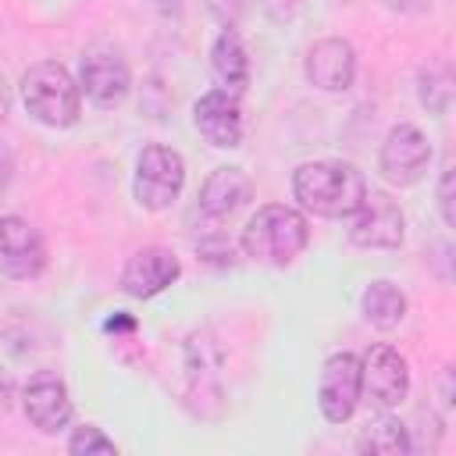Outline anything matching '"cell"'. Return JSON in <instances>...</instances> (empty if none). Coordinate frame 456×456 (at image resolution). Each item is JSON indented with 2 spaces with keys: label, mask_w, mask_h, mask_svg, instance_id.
<instances>
[{
  "label": "cell",
  "mask_w": 456,
  "mask_h": 456,
  "mask_svg": "<svg viewBox=\"0 0 456 456\" xmlns=\"http://www.w3.org/2000/svg\"><path fill=\"white\" fill-rule=\"evenodd\" d=\"M292 196L317 217H349L367 196V178L346 160H306L292 171Z\"/></svg>",
  "instance_id": "obj_1"
},
{
  "label": "cell",
  "mask_w": 456,
  "mask_h": 456,
  "mask_svg": "<svg viewBox=\"0 0 456 456\" xmlns=\"http://www.w3.org/2000/svg\"><path fill=\"white\" fill-rule=\"evenodd\" d=\"M310 242V224L296 207L264 203L242 228V253L267 267L292 264Z\"/></svg>",
  "instance_id": "obj_2"
},
{
  "label": "cell",
  "mask_w": 456,
  "mask_h": 456,
  "mask_svg": "<svg viewBox=\"0 0 456 456\" xmlns=\"http://www.w3.org/2000/svg\"><path fill=\"white\" fill-rule=\"evenodd\" d=\"M21 103L39 125L68 128L82 114V89L64 64L39 61L21 75Z\"/></svg>",
  "instance_id": "obj_3"
},
{
  "label": "cell",
  "mask_w": 456,
  "mask_h": 456,
  "mask_svg": "<svg viewBox=\"0 0 456 456\" xmlns=\"http://www.w3.org/2000/svg\"><path fill=\"white\" fill-rule=\"evenodd\" d=\"M185 185V160L178 150L164 146V142H150L142 146L139 160H135V200L146 210H167L178 192Z\"/></svg>",
  "instance_id": "obj_4"
},
{
  "label": "cell",
  "mask_w": 456,
  "mask_h": 456,
  "mask_svg": "<svg viewBox=\"0 0 456 456\" xmlns=\"http://www.w3.org/2000/svg\"><path fill=\"white\" fill-rule=\"evenodd\" d=\"M349 217H353L349 239L360 249H395L403 242V235H406L403 210L388 192H370L367 189L363 203Z\"/></svg>",
  "instance_id": "obj_5"
},
{
  "label": "cell",
  "mask_w": 456,
  "mask_h": 456,
  "mask_svg": "<svg viewBox=\"0 0 456 456\" xmlns=\"http://www.w3.org/2000/svg\"><path fill=\"white\" fill-rule=\"evenodd\" d=\"M410 392V367L399 349L392 346H370L360 360V395H367L374 406L392 410Z\"/></svg>",
  "instance_id": "obj_6"
},
{
  "label": "cell",
  "mask_w": 456,
  "mask_h": 456,
  "mask_svg": "<svg viewBox=\"0 0 456 456\" xmlns=\"http://www.w3.org/2000/svg\"><path fill=\"white\" fill-rule=\"evenodd\" d=\"M317 406L324 420L346 424L360 406V356L353 353H331L321 367L317 381Z\"/></svg>",
  "instance_id": "obj_7"
},
{
  "label": "cell",
  "mask_w": 456,
  "mask_h": 456,
  "mask_svg": "<svg viewBox=\"0 0 456 456\" xmlns=\"http://www.w3.org/2000/svg\"><path fill=\"white\" fill-rule=\"evenodd\" d=\"M431 164V142L428 135L417 128V125H395L385 142H381V157H378V167L385 175V182L392 185H413L424 178Z\"/></svg>",
  "instance_id": "obj_8"
},
{
  "label": "cell",
  "mask_w": 456,
  "mask_h": 456,
  "mask_svg": "<svg viewBox=\"0 0 456 456\" xmlns=\"http://www.w3.org/2000/svg\"><path fill=\"white\" fill-rule=\"evenodd\" d=\"M46 267V242L36 224L18 214L0 217V274L14 281H28Z\"/></svg>",
  "instance_id": "obj_9"
},
{
  "label": "cell",
  "mask_w": 456,
  "mask_h": 456,
  "mask_svg": "<svg viewBox=\"0 0 456 456\" xmlns=\"http://www.w3.org/2000/svg\"><path fill=\"white\" fill-rule=\"evenodd\" d=\"M128 86H132V75H128V64L121 61L118 50L110 46H96L82 57V68H78V89L96 103V107H121L125 96H128Z\"/></svg>",
  "instance_id": "obj_10"
},
{
  "label": "cell",
  "mask_w": 456,
  "mask_h": 456,
  "mask_svg": "<svg viewBox=\"0 0 456 456\" xmlns=\"http://www.w3.org/2000/svg\"><path fill=\"white\" fill-rule=\"evenodd\" d=\"M192 121L196 132L217 146V150H232L242 142V107H239V93L228 89H210L196 100L192 107Z\"/></svg>",
  "instance_id": "obj_11"
},
{
  "label": "cell",
  "mask_w": 456,
  "mask_h": 456,
  "mask_svg": "<svg viewBox=\"0 0 456 456\" xmlns=\"http://www.w3.org/2000/svg\"><path fill=\"white\" fill-rule=\"evenodd\" d=\"M21 406L25 417L32 420V428H39L43 435H57L71 424V395L64 388V381L50 370H39L25 388H21Z\"/></svg>",
  "instance_id": "obj_12"
},
{
  "label": "cell",
  "mask_w": 456,
  "mask_h": 456,
  "mask_svg": "<svg viewBox=\"0 0 456 456\" xmlns=\"http://www.w3.org/2000/svg\"><path fill=\"white\" fill-rule=\"evenodd\" d=\"M303 71H306V78L317 89H324V93H346L353 86V78H356V50H353V43H346L338 36L317 39L306 50Z\"/></svg>",
  "instance_id": "obj_13"
},
{
  "label": "cell",
  "mask_w": 456,
  "mask_h": 456,
  "mask_svg": "<svg viewBox=\"0 0 456 456\" xmlns=\"http://www.w3.org/2000/svg\"><path fill=\"white\" fill-rule=\"evenodd\" d=\"M182 274V264L171 249L164 246H146L139 253L128 256L125 271H121V289L132 296V299H150L157 292H164L167 285H175Z\"/></svg>",
  "instance_id": "obj_14"
},
{
  "label": "cell",
  "mask_w": 456,
  "mask_h": 456,
  "mask_svg": "<svg viewBox=\"0 0 456 456\" xmlns=\"http://www.w3.org/2000/svg\"><path fill=\"white\" fill-rule=\"evenodd\" d=\"M253 196V182L242 167H214L200 189V210L214 221H224L232 217L246 200Z\"/></svg>",
  "instance_id": "obj_15"
},
{
  "label": "cell",
  "mask_w": 456,
  "mask_h": 456,
  "mask_svg": "<svg viewBox=\"0 0 456 456\" xmlns=\"http://www.w3.org/2000/svg\"><path fill=\"white\" fill-rule=\"evenodd\" d=\"M210 68L228 93H242L249 86V53H246V43L235 28L217 32V39L210 46Z\"/></svg>",
  "instance_id": "obj_16"
},
{
  "label": "cell",
  "mask_w": 456,
  "mask_h": 456,
  "mask_svg": "<svg viewBox=\"0 0 456 456\" xmlns=\"http://www.w3.org/2000/svg\"><path fill=\"white\" fill-rule=\"evenodd\" d=\"M406 306H410V303H406V292H403L399 285H392L388 278L370 281V285L363 289V296H360L363 321L374 324V328H381V331L399 328V324L406 321Z\"/></svg>",
  "instance_id": "obj_17"
},
{
  "label": "cell",
  "mask_w": 456,
  "mask_h": 456,
  "mask_svg": "<svg viewBox=\"0 0 456 456\" xmlns=\"http://www.w3.org/2000/svg\"><path fill=\"white\" fill-rule=\"evenodd\" d=\"M360 452H381V456H399V452H410L413 442H410V428L399 420V417H381L374 420L360 442H356Z\"/></svg>",
  "instance_id": "obj_18"
},
{
  "label": "cell",
  "mask_w": 456,
  "mask_h": 456,
  "mask_svg": "<svg viewBox=\"0 0 456 456\" xmlns=\"http://www.w3.org/2000/svg\"><path fill=\"white\" fill-rule=\"evenodd\" d=\"M449 82H452L449 78V68H438V78H435V71H424L420 75V103L431 107L435 114H442L449 107V96H452V86Z\"/></svg>",
  "instance_id": "obj_19"
},
{
  "label": "cell",
  "mask_w": 456,
  "mask_h": 456,
  "mask_svg": "<svg viewBox=\"0 0 456 456\" xmlns=\"http://www.w3.org/2000/svg\"><path fill=\"white\" fill-rule=\"evenodd\" d=\"M68 452H75V456H93V452H118V445H114V438H107L96 424H82V428L71 431Z\"/></svg>",
  "instance_id": "obj_20"
},
{
  "label": "cell",
  "mask_w": 456,
  "mask_h": 456,
  "mask_svg": "<svg viewBox=\"0 0 456 456\" xmlns=\"http://www.w3.org/2000/svg\"><path fill=\"white\" fill-rule=\"evenodd\" d=\"M260 7L274 25H289L306 11V0H260Z\"/></svg>",
  "instance_id": "obj_21"
},
{
  "label": "cell",
  "mask_w": 456,
  "mask_h": 456,
  "mask_svg": "<svg viewBox=\"0 0 456 456\" xmlns=\"http://www.w3.org/2000/svg\"><path fill=\"white\" fill-rule=\"evenodd\" d=\"M207 7H210V14H214L224 28H235V25H239V18L246 14L249 0H207Z\"/></svg>",
  "instance_id": "obj_22"
},
{
  "label": "cell",
  "mask_w": 456,
  "mask_h": 456,
  "mask_svg": "<svg viewBox=\"0 0 456 456\" xmlns=\"http://www.w3.org/2000/svg\"><path fill=\"white\" fill-rule=\"evenodd\" d=\"M438 210H442V221L452 224V167H445L438 178Z\"/></svg>",
  "instance_id": "obj_23"
},
{
  "label": "cell",
  "mask_w": 456,
  "mask_h": 456,
  "mask_svg": "<svg viewBox=\"0 0 456 456\" xmlns=\"http://www.w3.org/2000/svg\"><path fill=\"white\" fill-rule=\"evenodd\" d=\"M11 178H14V160H11V153H7V150H0V196L7 192Z\"/></svg>",
  "instance_id": "obj_24"
},
{
  "label": "cell",
  "mask_w": 456,
  "mask_h": 456,
  "mask_svg": "<svg viewBox=\"0 0 456 456\" xmlns=\"http://www.w3.org/2000/svg\"><path fill=\"white\" fill-rule=\"evenodd\" d=\"M7 107H11V96H7V86H4V78H0V121L7 118Z\"/></svg>",
  "instance_id": "obj_25"
},
{
  "label": "cell",
  "mask_w": 456,
  "mask_h": 456,
  "mask_svg": "<svg viewBox=\"0 0 456 456\" xmlns=\"http://www.w3.org/2000/svg\"><path fill=\"white\" fill-rule=\"evenodd\" d=\"M153 4H160V7H175L178 0H153Z\"/></svg>",
  "instance_id": "obj_26"
}]
</instances>
